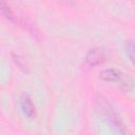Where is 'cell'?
<instances>
[{
  "label": "cell",
  "mask_w": 135,
  "mask_h": 135,
  "mask_svg": "<svg viewBox=\"0 0 135 135\" xmlns=\"http://www.w3.org/2000/svg\"><path fill=\"white\" fill-rule=\"evenodd\" d=\"M107 60V52L102 47H93L85 55V61L90 65H99Z\"/></svg>",
  "instance_id": "3957f363"
},
{
  "label": "cell",
  "mask_w": 135,
  "mask_h": 135,
  "mask_svg": "<svg viewBox=\"0 0 135 135\" xmlns=\"http://www.w3.org/2000/svg\"><path fill=\"white\" fill-rule=\"evenodd\" d=\"M96 103H97L98 110L103 115L104 119L109 122V124L112 126V128L116 131L118 135H131L128 132L124 124L122 123L119 115L116 113V111L111 105V103L108 102V100H105L103 97H97Z\"/></svg>",
  "instance_id": "6da1fadb"
},
{
  "label": "cell",
  "mask_w": 135,
  "mask_h": 135,
  "mask_svg": "<svg viewBox=\"0 0 135 135\" xmlns=\"http://www.w3.org/2000/svg\"><path fill=\"white\" fill-rule=\"evenodd\" d=\"M19 104L20 108L25 116L28 118H35L36 116V108L33 103V100L27 94H22L20 99H19Z\"/></svg>",
  "instance_id": "277c9868"
},
{
  "label": "cell",
  "mask_w": 135,
  "mask_h": 135,
  "mask_svg": "<svg viewBox=\"0 0 135 135\" xmlns=\"http://www.w3.org/2000/svg\"><path fill=\"white\" fill-rule=\"evenodd\" d=\"M100 78L105 80V81H109V82H118L119 85L121 88H123L126 91L130 89V86L132 85L131 84V81L128 77V75L123 74L120 70L118 69H107V70H103L100 72Z\"/></svg>",
  "instance_id": "7a4b0ae2"
},
{
  "label": "cell",
  "mask_w": 135,
  "mask_h": 135,
  "mask_svg": "<svg viewBox=\"0 0 135 135\" xmlns=\"http://www.w3.org/2000/svg\"><path fill=\"white\" fill-rule=\"evenodd\" d=\"M0 8H1V12H2V15L7 18L8 20H15V14L12 9V7L4 1H1L0 2Z\"/></svg>",
  "instance_id": "8992f818"
},
{
  "label": "cell",
  "mask_w": 135,
  "mask_h": 135,
  "mask_svg": "<svg viewBox=\"0 0 135 135\" xmlns=\"http://www.w3.org/2000/svg\"><path fill=\"white\" fill-rule=\"evenodd\" d=\"M124 50L130 61L135 65V41L128 40L124 43Z\"/></svg>",
  "instance_id": "5b68a950"
}]
</instances>
